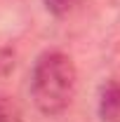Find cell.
Returning a JSON list of instances; mask_svg holds the SVG:
<instances>
[{
	"mask_svg": "<svg viewBox=\"0 0 120 122\" xmlns=\"http://www.w3.org/2000/svg\"><path fill=\"white\" fill-rule=\"evenodd\" d=\"M28 89L35 108L43 115H61L73 103L78 89V71L73 59L59 49L43 52L33 63Z\"/></svg>",
	"mask_w": 120,
	"mask_h": 122,
	"instance_id": "1",
	"label": "cell"
},
{
	"mask_svg": "<svg viewBox=\"0 0 120 122\" xmlns=\"http://www.w3.org/2000/svg\"><path fill=\"white\" fill-rule=\"evenodd\" d=\"M99 117L101 122H120V77H111L101 85Z\"/></svg>",
	"mask_w": 120,
	"mask_h": 122,
	"instance_id": "2",
	"label": "cell"
},
{
	"mask_svg": "<svg viewBox=\"0 0 120 122\" xmlns=\"http://www.w3.org/2000/svg\"><path fill=\"white\" fill-rule=\"evenodd\" d=\"M0 122H24L21 106L7 94H0Z\"/></svg>",
	"mask_w": 120,
	"mask_h": 122,
	"instance_id": "3",
	"label": "cell"
},
{
	"mask_svg": "<svg viewBox=\"0 0 120 122\" xmlns=\"http://www.w3.org/2000/svg\"><path fill=\"white\" fill-rule=\"evenodd\" d=\"M43 2H45L47 12H49V14H54V16L68 14V12H71V7L75 5V0H43Z\"/></svg>",
	"mask_w": 120,
	"mask_h": 122,
	"instance_id": "4",
	"label": "cell"
},
{
	"mask_svg": "<svg viewBox=\"0 0 120 122\" xmlns=\"http://www.w3.org/2000/svg\"><path fill=\"white\" fill-rule=\"evenodd\" d=\"M12 68H14V52L7 47H0V77L12 73Z\"/></svg>",
	"mask_w": 120,
	"mask_h": 122,
	"instance_id": "5",
	"label": "cell"
}]
</instances>
